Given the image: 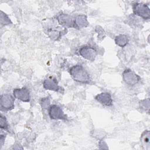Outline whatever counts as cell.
<instances>
[{"label":"cell","instance_id":"277c9868","mask_svg":"<svg viewBox=\"0 0 150 150\" xmlns=\"http://www.w3.org/2000/svg\"><path fill=\"white\" fill-rule=\"evenodd\" d=\"M122 79L128 86H133L140 81V77L130 69H126L122 73Z\"/></svg>","mask_w":150,"mask_h":150},{"label":"cell","instance_id":"30bf717a","mask_svg":"<svg viewBox=\"0 0 150 150\" xmlns=\"http://www.w3.org/2000/svg\"><path fill=\"white\" fill-rule=\"evenodd\" d=\"M94 98L103 105L110 107L112 105V98L111 94L109 93H101L96 95Z\"/></svg>","mask_w":150,"mask_h":150},{"label":"cell","instance_id":"52a82bcc","mask_svg":"<svg viewBox=\"0 0 150 150\" xmlns=\"http://www.w3.org/2000/svg\"><path fill=\"white\" fill-rule=\"evenodd\" d=\"M14 97L9 94H4L1 96L0 104L1 110L9 111L12 110L14 107Z\"/></svg>","mask_w":150,"mask_h":150},{"label":"cell","instance_id":"5bb4252c","mask_svg":"<svg viewBox=\"0 0 150 150\" xmlns=\"http://www.w3.org/2000/svg\"><path fill=\"white\" fill-rule=\"evenodd\" d=\"M0 20H1V24L2 25H8L12 23V22L10 18L8 17V16L2 11H1V14H0Z\"/></svg>","mask_w":150,"mask_h":150},{"label":"cell","instance_id":"2e32d148","mask_svg":"<svg viewBox=\"0 0 150 150\" xmlns=\"http://www.w3.org/2000/svg\"><path fill=\"white\" fill-rule=\"evenodd\" d=\"M139 107L141 109H143L145 111H146L149 112V104H150V101H149V98H146L142 100H141L139 101Z\"/></svg>","mask_w":150,"mask_h":150},{"label":"cell","instance_id":"e0dca14e","mask_svg":"<svg viewBox=\"0 0 150 150\" xmlns=\"http://www.w3.org/2000/svg\"><path fill=\"white\" fill-rule=\"evenodd\" d=\"M40 105L43 109H48L50 105V100L49 97L42 98L40 100Z\"/></svg>","mask_w":150,"mask_h":150},{"label":"cell","instance_id":"4fadbf2b","mask_svg":"<svg viewBox=\"0 0 150 150\" xmlns=\"http://www.w3.org/2000/svg\"><path fill=\"white\" fill-rule=\"evenodd\" d=\"M114 41L117 45L121 47H124L128 43L129 39L127 35L121 34L115 36Z\"/></svg>","mask_w":150,"mask_h":150},{"label":"cell","instance_id":"5b68a950","mask_svg":"<svg viewBox=\"0 0 150 150\" xmlns=\"http://www.w3.org/2000/svg\"><path fill=\"white\" fill-rule=\"evenodd\" d=\"M48 114L52 120H62L67 121V117L64 113L62 108L56 104L50 105L48 108Z\"/></svg>","mask_w":150,"mask_h":150},{"label":"cell","instance_id":"8992f818","mask_svg":"<svg viewBox=\"0 0 150 150\" xmlns=\"http://www.w3.org/2000/svg\"><path fill=\"white\" fill-rule=\"evenodd\" d=\"M79 53L82 57L90 62L94 61L97 55V50L94 47L87 45L81 47L79 50Z\"/></svg>","mask_w":150,"mask_h":150},{"label":"cell","instance_id":"d6986e66","mask_svg":"<svg viewBox=\"0 0 150 150\" xmlns=\"http://www.w3.org/2000/svg\"><path fill=\"white\" fill-rule=\"evenodd\" d=\"M95 31L96 32H97V33L98 34V38L99 39L102 40L103 39H104V38L105 37V32L102 29V28H101L100 26H97L95 29Z\"/></svg>","mask_w":150,"mask_h":150},{"label":"cell","instance_id":"3957f363","mask_svg":"<svg viewBox=\"0 0 150 150\" xmlns=\"http://www.w3.org/2000/svg\"><path fill=\"white\" fill-rule=\"evenodd\" d=\"M43 86L45 90H52L61 93H64V88L59 86L56 78L53 76H49L45 79L43 81Z\"/></svg>","mask_w":150,"mask_h":150},{"label":"cell","instance_id":"6da1fadb","mask_svg":"<svg viewBox=\"0 0 150 150\" xmlns=\"http://www.w3.org/2000/svg\"><path fill=\"white\" fill-rule=\"evenodd\" d=\"M69 72L72 79L78 83L90 84L91 82L90 74L81 64L73 66L69 69Z\"/></svg>","mask_w":150,"mask_h":150},{"label":"cell","instance_id":"9a60e30c","mask_svg":"<svg viewBox=\"0 0 150 150\" xmlns=\"http://www.w3.org/2000/svg\"><path fill=\"white\" fill-rule=\"evenodd\" d=\"M149 130H145L143 132L141 136V141L145 144V145L148 146H149Z\"/></svg>","mask_w":150,"mask_h":150},{"label":"cell","instance_id":"ffe728a7","mask_svg":"<svg viewBox=\"0 0 150 150\" xmlns=\"http://www.w3.org/2000/svg\"><path fill=\"white\" fill-rule=\"evenodd\" d=\"M5 137H6V134L5 135H2V134H1V137H0V145H1V146H3V145L5 142Z\"/></svg>","mask_w":150,"mask_h":150},{"label":"cell","instance_id":"ac0fdd59","mask_svg":"<svg viewBox=\"0 0 150 150\" xmlns=\"http://www.w3.org/2000/svg\"><path fill=\"white\" fill-rule=\"evenodd\" d=\"M0 127L2 129L8 131V124L6 119V117L4 116L2 114L0 117Z\"/></svg>","mask_w":150,"mask_h":150},{"label":"cell","instance_id":"7a4b0ae2","mask_svg":"<svg viewBox=\"0 0 150 150\" xmlns=\"http://www.w3.org/2000/svg\"><path fill=\"white\" fill-rule=\"evenodd\" d=\"M132 11L134 15L138 16L145 20H148L150 18V9L146 4L135 2L133 4Z\"/></svg>","mask_w":150,"mask_h":150},{"label":"cell","instance_id":"8fae6325","mask_svg":"<svg viewBox=\"0 0 150 150\" xmlns=\"http://www.w3.org/2000/svg\"><path fill=\"white\" fill-rule=\"evenodd\" d=\"M89 23L87 21V16L85 15H79L74 18V27L77 29L86 28L88 26Z\"/></svg>","mask_w":150,"mask_h":150},{"label":"cell","instance_id":"7c38bea8","mask_svg":"<svg viewBox=\"0 0 150 150\" xmlns=\"http://www.w3.org/2000/svg\"><path fill=\"white\" fill-rule=\"evenodd\" d=\"M67 30L66 29L60 30L55 28H49L47 29V34L48 36L53 40H59L62 36L66 33Z\"/></svg>","mask_w":150,"mask_h":150},{"label":"cell","instance_id":"9c48e42d","mask_svg":"<svg viewBox=\"0 0 150 150\" xmlns=\"http://www.w3.org/2000/svg\"><path fill=\"white\" fill-rule=\"evenodd\" d=\"M58 23L65 28L74 27V18L70 15L66 13H61L56 17Z\"/></svg>","mask_w":150,"mask_h":150},{"label":"cell","instance_id":"ba28073f","mask_svg":"<svg viewBox=\"0 0 150 150\" xmlns=\"http://www.w3.org/2000/svg\"><path fill=\"white\" fill-rule=\"evenodd\" d=\"M13 95L15 98H17L23 102H29L30 100V93L26 87L15 88L13 90Z\"/></svg>","mask_w":150,"mask_h":150}]
</instances>
